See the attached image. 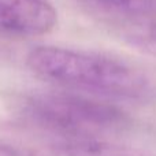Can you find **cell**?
I'll use <instances>...</instances> for the list:
<instances>
[{
  "instance_id": "1",
  "label": "cell",
  "mask_w": 156,
  "mask_h": 156,
  "mask_svg": "<svg viewBox=\"0 0 156 156\" xmlns=\"http://www.w3.org/2000/svg\"><path fill=\"white\" fill-rule=\"evenodd\" d=\"M26 66L36 77L110 103L156 104V76L115 54L62 45H37Z\"/></svg>"
},
{
  "instance_id": "2",
  "label": "cell",
  "mask_w": 156,
  "mask_h": 156,
  "mask_svg": "<svg viewBox=\"0 0 156 156\" xmlns=\"http://www.w3.org/2000/svg\"><path fill=\"white\" fill-rule=\"evenodd\" d=\"M23 118L70 143L103 141L123 132L132 119L116 104L71 90H36L19 104Z\"/></svg>"
},
{
  "instance_id": "3",
  "label": "cell",
  "mask_w": 156,
  "mask_h": 156,
  "mask_svg": "<svg viewBox=\"0 0 156 156\" xmlns=\"http://www.w3.org/2000/svg\"><path fill=\"white\" fill-rule=\"evenodd\" d=\"M58 10L51 0H0V33L38 37L52 32Z\"/></svg>"
},
{
  "instance_id": "4",
  "label": "cell",
  "mask_w": 156,
  "mask_h": 156,
  "mask_svg": "<svg viewBox=\"0 0 156 156\" xmlns=\"http://www.w3.org/2000/svg\"><path fill=\"white\" fill-rule=\"evenodd\" d=\"M115 26L130 47L156 58V12L137 18L116 19Z\"/></svg>"
},
{
  "instance_id": "5",
  "label": "cell",
  "mask_w": 156,
  "mask_h": 156,
  "mask_svg": "<svg viewBox=\"0 0 156 156\" xmlns=\"http://www.w3.org/2000/svg\"><path fill=\"white\" fill-rule=\"evenodd\" d=\"M55 156H154L141 149L118 145L108 141H83L69 143Z\"/></svg>"
},
{
  "instance_id": "6",
  "label": "cell",
  "mask_w": 156,
  "mask_h": 156,
  "mask_svg": "<svg viewBox=\"0 0 156 156\" xmlns=\"http://www.w3.org/2000/svg\"><path fill=\"white\" fill-rule=\"evenodd\" d=\"M92 7L111 16L127 19L156 12V0H86Z\"/></svg>"
},
{
  "instance_id": "7",
  "label": "cell",
  "mask_w": 156,
  "mask_h": 156,
  "mask_svg": "<svg viewBox=\"0 0 156 156\" xmlns=\"http://www.w3.org/2000/svg\"><path fill=\"white\" fill-rule=\"evenodd\" d=\"M0 156H33L29 151L11 143L0 141Z\"/></svg>"
}]
</instances>
